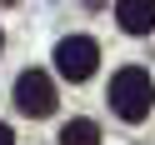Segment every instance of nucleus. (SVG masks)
I'll return each mask as SVG.
<instances>
[{"label":"nucleus","mask_w":155,"mask_h":145,"mask_svg":"<svg viewBox=\"0 0 155 145\" xmlns=\"http://www.w3.org/2000/svg\"><path fill=\"white\" fill-rule=\"evenodd\" d=\"M60 145H100V130H95V120H70L60 130Z\"/></svg>","instance_id":"39448f33"},{"label":"nucleus","mask_w":155,"mask_h":145,"mask_svg":"<svg viewBox=\"0 0 155 145\" xmlns=\"http://www.w3.org/2000/svg\"><path fill=\"white\" fill-rule=\"evenodd\" d=\"M95 60H100V45H95L90 35H65V40L55 45V70H60L65 80H90Z\"/></svg>","instance_id":"f03ea898"},{"label":"nucleus","mask_w":155,"mask_h":145,"mask_svg":"<svg viewBox=\"0 0 155 145\" xmlns=\"http://www.w3.org/2000/svg\"><path fill=\"white\" fill-rule=\"evenodd\" d=\"M0 5H15V0H0Z\"/></svg>","instance_id":"0eeeda50"},{"label":"nucleus","mask_w":155,"mask_h":145,"mask_svg":"<svg viewBox=\"0 0 155 145\" xmlns=\"http://www.w3.org/2000/svg\"><path fill=\"white\" fill-rule=\"evenodd\" d=\"M0 145H15V135H10V125L0 120Z\"/></svg>","instance_id":"423d86ee"},{"label":"nucleus","mask_w":155,"mask_h":145,"mask_svg":"<svg viewBox=\"0 0 155 145\" xmlns=\"http://www.w3.org/2000/svg\"><path fill=\"white\" fill-rule=\"evenodd\" d=\"M15 105H20V115H35V120H45V115L55 110V85L45 70H20L15 75Z\"/></svg>","instance_id":"7ed1b4c3"},{"label":"nucleus","mask_w":155,"mask_h":145,"mask_svg":"<svg viewBox=\"0 0 155 145\" xmlns=\"http://www.w3.org/2000/svg\"><path fill=\"white\" fill-rule=\"evenodd\" d=\"M110 105H115V115H120V120L140 125L145 115H150V105H155V80H150V70L125 65V70L110 80Z\"/></svg>","instance_id":"f257e3e1"},{"label":"nucleus","mask_w":155,"mask_h":145,"mask_svg":"<svg viewBox=\"0 0 155 145\" xmlns=\"http://www.w3.org/2000/svg\"><path fill=\"white\" fill-rule=\"evenodd\" d=\"M115 20L130 35H150L155 30V0H115Z\"/></svg>","instance_id":"20e7f679"}]
</instances>
